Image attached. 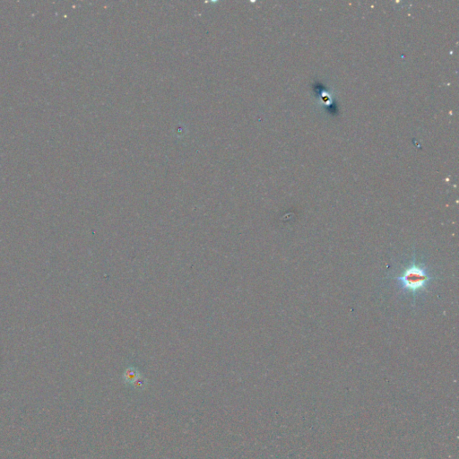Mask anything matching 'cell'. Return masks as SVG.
<instances>
[{"mask_svg": "<svg viewBox=\"0 0 459 459\" xmlns=\"http://www.w3.org/2000/svg\"><path fill=\"white\" fill-rule=\"evenodd\" d=\"M139 378V372H137L136 370L133 369V368L128 369V370L126 371V372H125V374H124V379H125V381H126V383L132 384V385H133L135 381Z\"/></svg>", "mask_w": 459, "mask_h": 459, "instance_id": "obj_2", "label": "cell"}, {"mask_svg": "<svg viewBox=\"0 0 459 459\" xmlns=\"http://www.w3.org/2000/svg\"><path fill=\"white\" fill-rule=\"evenodd\" d=\"M133 384H134L135 388L137 390H144L146 388V381L145 379H142L141 378L136 379Z\"/></svg>", "mask_w": 459, "mask_h": 459, "instance_id": "obj_3", "label": "cell"}, {"mask_svg": "<svg viewBox=\"0 0 459 459\" xmlns=\"http://www.w3.org/2000/svg\"><path fill=\"white\" fill-rule=\"evenodd\" d=\"M397 280L403 290L416 293L425 289L430 281V276L425 268L413 264L406 269L401 275L397 277Z\"/></svg>", "mask_w": 459, "mask_h": 459, "instance_id": "obj_1", "label": "cell"}]
</instances>
